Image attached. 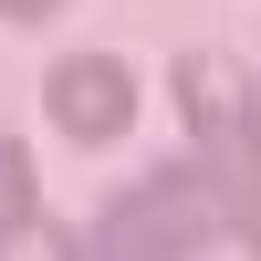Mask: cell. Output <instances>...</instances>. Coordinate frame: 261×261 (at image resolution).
<instances>
[{"instance_id": "obj_1", "label": "cell", "mask_w": 261, "mask_h": 261, "mask_svg": "<svg viewBox=\"0 0 261 261\" xmlns=\"http://www.w3.org/2000/svg\"><path fill=\"white\" fill-rule=\"evenodd\" d=\"M220 230H241V209L220 199V178L209 167H178V178H136L115 209H105L94 230H84V261H178L199 241H220Z\"/></svg>"}, {"instance_id": "obj_2", "label": "cell", "mask_w": 261, "mask_h": 261, "mask_svg": "<svg viewBox=\"0 0 261 261\" xmlns=\"http://www.w3.org/2000/svg\"><path fill=\"white\" fill-rule=\"evenodd\" d=\"M178 115L199 136V167L220 178V199L251 209L261 199V84H251V63L241 53H188L178 63Z\"/></svg>"}, {"instance_id": "obj_3", "label": "cell", "mask_w": 261, "mask_h": 261, "mask_svg": "<svg viewBox=\"0 0 261 261\" xmlns=\"http://www.w3.org/2000/svg\"><path fill=\"white\" fill-rule=\"evenodd\" d=\"M42 105H53V125L73 146H115L125 125H136V73H125L115 53H73V63H53Z\"/></svg>"}, {"instance_id": "obj_4", "label": "cell", "mask_w": 261, "mask_h": 261, "mask_svg": "<svg viewBox=\"0 0 261 261\" xmlns=\"http://www.w3.org/2000/svg\"><path fill=\"white\" fill-rule=\"evenodd\" d=\"M0 261H84V230H63V220H11L0 230Z\"/></svg>"}, {"instance_id": "obj_5", "label": "cell", "mask_w": 261, "mask_h": 261, "mask_svg": "<svg viewBox=\"0 0 261 261\" xmlns=\"http://www.w3.org/2000/svg\"><path fill=\"white\" fill-rule=\"evenodd\" d=\"M11 220H32V157L0 136V230H11Z\"/></svg>"}, {"instance_id": "obj_6", "label": "cell", "mask_w": 261, "mask_h": 261, "mask_svg": "<svg viewBox=\"0 0 261 261\" xmlns=\"http://www.w3.org/2000/svg\"><path fill=\"white\" fill-rule=\"evenodd\" d=\"M0 11H11V21H42V11H63V0H0Z\"/></svg>"}, {"instance_id": "obj_7", "label": "cell", "mask_w": 261, "mask_h": 261, "mask_svg": "<svg viewBox=\"0 0 261 261\" xmlns=\"http://www.w3.org/2000/svg\"><path fill=\"white\" fill-rule=\"evenodd\" d=\"M241 230H251V251H261V199H251V209H241Z\"/></svg>"}]
</instances>
